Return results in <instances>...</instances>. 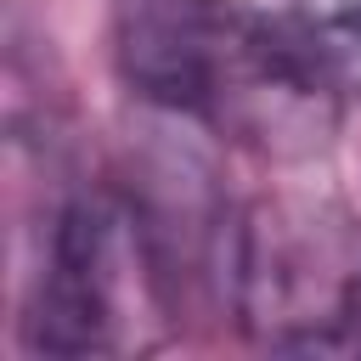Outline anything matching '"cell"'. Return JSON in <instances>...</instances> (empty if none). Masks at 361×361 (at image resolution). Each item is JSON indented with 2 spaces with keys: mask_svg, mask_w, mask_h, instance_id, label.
<instances>
[{
  "mask_svg": "<svg viewBox=\"0 0 361 361\" xmlns=\"http://www.w3.org/2000/svg\"><path fill=\"white\" fill-rule=\"evenodd\" d=\"M226 288L243 333L276 355L361 350V214L333 197H259L226 226Z\"/></svg>",
  "mask_w": 361,
  "mask_h": 361,
  "instance_id": "1",
  "label": "cell"
},
{
  "mask_svg": "<svg viewBox=\"0 0 361 361\" xmlns=\"http://www.w3.org/2000/svg\"><path fill=\"white\" fill-rule=\"evenodd\" d=\"M265 28L316 102H361V0H282Z\"/></svg>",
  "mask_w": 361,
  "mask_h": 361,
  "instance_id": "4",
  "label": "cell"
},
{
  "mask_svg": "<svg viewBox=\"0 0 361 361\" xmlns=\"http://www.w3.org/2000/svg\"><path fill=\"white\" fill-rule=\"evenodd\" d=\"M248 17L220 0H113V62L124 85L175 118H214L243 56Z\"/></svg>",
  "mask_w": 361,
  "mask_h": 361,
  "instance_id": "3",
  "label": "cell"
},
{
  "mask_svg": "<svg viewBox=\"0 0 361 361\" xmlns=\"http://www.w3.org/2000/svg\"><path fill=\"white\" fill-rule=\"evenodd\" d=\"M158 299V254L130 214L102 186H73L56 197L39 243V271L28 282L23 338L34 355H118L141 344V322Z\"/></svg>",
  "mask_w": 361,
  "mask_h": 361,
  "instance_id": "2",
  "label": "cell"
}]
</instances>
